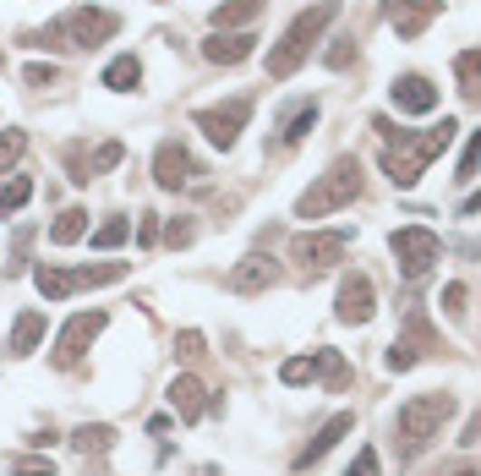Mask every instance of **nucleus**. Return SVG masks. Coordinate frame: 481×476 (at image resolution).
<instances>
[{
  "mask_svg": "<svg viewBox=\"0 0 481 476\" xmlns=\"http://www.w3.org/2000/svg\"><path fill=\"white\" fill-rule=\"evenodd\" d=\"M454 131H459L454 121L427 126L421 137H405V131H399V142H389V148H383V176H389L394 187H416V181H421V170H427L432 159L454 142Z\"/></svg>",
  "mask_w": 481,
  "mask_h": 476,
  "instance_id": "1",
  "label": "nucleus"
},
{
  "mask_svg": "<svg viewBox=\"0 0 481 476\" xmlns=\"http://www.w3.org/2000/svg\"><path fill=\"white\" fill-rule=\"evenodd\" d=\"M356 198H361V159H356V153H340L334 165H329V176L301 192L295 219H323V214H334V209H345V203H356Z\"/></svg>",
  "mask_w": 481,
  "mask_h": 476,
  "instance_id": "2",
  "label": "nucleus"
},
{
  "mask_svg": "<svg viewBox=\"0 0 481 476\" xmlns=\"http://www.w3.org/2000/svg\"><path fill=\"white\" fill-rule=\"evenodd\" d=\"M448 411H454V394H443V389H427V394H410L405 405H399V416H394V432H399V449L405 454H421L432 438H438V427L448 422Z\"/></svg>",
  "mask_w": 481,
  "mask_h": 476,
  "instance_id": "3",
  "label": "nucleus"
},
{
  "mask_svg": "<svg viewBox=\"0 0 481 476\" xmlns=\"http://www.w3.org/2000/svg\"><path fill=\"white\" fill-rule=\"evenodd\" d=\"M334 12H340V0H323L317 12H301V17L284 28V39L268 50V77H290V72H295L306 55H312V44L323 39V28L334 23Z\"/></svg>",
  "mask_w": 481,
  "mask_h": 476,
  "instance_id": "4",
  "label": "nucleus"
},
{
  "mask_svg": "<svg viewBox=\"0 0 481 476\" xmlns=\"http://www.w3.org/2000/svg\"><path fill=\"white\" fill-rule=\"evenodd\" d=\"M115 28H120V17H115V12L77 6V12H66L55 28H44V34H28V39H39V50H50V44H66V50H93V44H104Z\"/></svg>",
  "mask_w": 481,
  "mask_h": 476,
  "instance_id": "5",
  "label": "nucleus"
},
{
  "mask_svg": "<svg viewBox=\"0 0 481 476\" xmlns=\"http://www.w3.org/2000/svg\"><path fill=\"white\" fill-rule=\"evenodd\" d=\"M115 279H126V263H99V268H55V263H44V268H34V285L50 301L72 296L77 285H115Z\"/></svg>",
  "mask_w": 481,
  "mask_h": 476,
  "instance_id": "6",
  "label": "nucleus"
},
{
  "mask_svg": "<svg viewBox=\"0 0 481 476\" xmlns=\"http://www.w3.org/2000/svg\"><path fill=\"white\" fill-rule=\"evenodd\" d=\"M345 247H351V230H312V236H295L290 241V257L306 274H323V268H334L345 257Z\"/></svg>",
  "mask_w": 481,
  "mask_h": 476,
  "instance_id": "7",
  "label": "nucleus"
},
{
  "mask_svg": "<svg viewBox=\"0 0 481 476\" xmlns=\"http://www.w3.org/2000/svg\"><path fill=\"white\" fill-rule=\"evenodd\" d=\"M394 257H399L405 279H421V274L443 257V241H438L427 225H405V230H394Z\"/></svg>",
  "mask_w": 481,
  "mask_h": 476,
  "instance_id": "8",
  "label": "nucleus"
},
{
  "mask_svg": "<svg viewBox=\"0 0 481 476\" xmlns=\"http://www.w3.org/2000/svg\"><path fill=\"white\" fill-rule=\"evenodd\" d=\"M246 115H252V99H230V104H214V110H197L192 121L203 126V137H208L214 148H236V137H241V126H246Z\"/></svg>",
  "mask_w": 481,
  "mask_h": 476,
  "instance_id": "9",
  "label": "nucleus"
},
{
  "mask_svg": "<svg viewBox=\"0 0 481 476\" xmlns=\"http://www.w3.org/2000/svg\"><path fill=\"white\" fill-rule=\"evenodd\" d=\"M99 329H104V312H77L72 324L61 329V340H55V367H77L82 351L99 340Z\"/></svg>",
  "mask_w": 481,
  "mask_h": 476,
  "instance_id": "10",
  "label": "nucleus"
},
{
  "mask_svg": "<svg viewBox=\"0 0 481 476\" xmlns=\"http://www.w3.org/2000/svg\"><path fill=\"white\" fill-rule=\"evenodd\" d=\"M279 378L284 384H345V362H340V351H312V356H290L284 367H279Z\"/></svg>",
  "mask_w": 481,
  "mask_h": 476,
  "instance_id": "11",
  "label": "nucleus"
},
{
  "mask_svg": "<svg viewBox=\"0 0 481 476\" xmlns=\"http://www.w3.org/2000/svg\"><path fill=\"white\" fill-rule=\"evenodd\" d=\"M153 176H159V187L181 192V187H192V181L203 176V165H197L181 142H165V148H159V159H153Z\"/></svg>",
  "mask_w": 481,
  "mask_h": 476,
  "instance_id": "12",
  "label": "nucleus"
},
{
  "mask_svg": "<svg viewBox=\"0 0 481 476\" xmlns=\"http://www.w3.org/2000/svg\"><path fill=\"white\" fill-rule=\"evenodd\" d=\"M372 306H378V290H372V279L367 274H345L340 279V324H367L372 317Z\"/></svg>",
  "mask_w": 481,
  "mask_h": 476,
  "instance_id": "13",
  "label": "nucleus"
},
{
  "mask_svg": "<svg viewBox=\"0 0 481 476\" xmlns=\"http://www.w3.org/2000/svg\"><path fill=\"white\" fill-rule=\"evenodd\" d=\"M279 279V268H274V257H263V252H252V257H241L230 274H225V290H236V296H257V290H268Z\"/></svg>",
  "mask_w": 481,
  "mask_h": 476,
  "instance_id": "14",
  "label": "nucleus"
},
{
  "mask_svg": "<svg viewBox=\"0 0 481 476\" xmlns=\"http://www.w3.org/2000/svg\"><path fill=\"white\" fill-rule=\"evenodd\" d=\"M438 12H443V0H389V28L399 39H416Z\"/></svg>",
  "mask_w": 481,
  "mask_h": 476,
  "instance_id": "15",
  "label": "nucleus"
},
{
  "mask_svg": "<svg viewBox=\"0 0 481 476\" xmlns=\"http://www.w3.org/2000/svg\"><path fill=\"white\" fill-rule=\"evenodd\" d=\"M394 110L427 115V110H438V88H432L421 72H405V77H394Z\"/></svg>",
  "mask_w": 481,
  "mask_h": 476,
  "instance_id": "16",
  "label": "nucleus"
},
{
  "mask_svg": "<svg viewBox=\"0 0 481 476\" xmlns=\"http://www.w3.org/2000/svg\"><path fill=\"white\" fill-rule=\"evenodd\" d=\"M351 427H356V416H351V411H340L334 422H323V427H317V432H312V443H306V449L295 454V471H306V465H317V460H323V454H329V449H334V443H340V438L351 432Z\"/></svg>",
  "mask_w": 481,
  "mask_h": 476,
  "instance_id": "17",
  "label": "nucleus"
},
{
  "mask_svg": "<svg viewBox=\"0 0 481 476\" xmlns=\"http://www.w3.org/2000/svg\"><path fill=\"white\" fill-rule=\"evenodd\" d=\"M252 34H214V39H203V55L214 61V66H236V61H246L252 55Z\"/></svg>",
  "mask_w": 481,
  "mask_h": 476,
  "instance_id": "18",
  "label": "nucleus"
},
{
  "mask_svg": "<svg viewBox=\"0 0 481 476\" xmlns=\"http://www.w3.org/2000/svg\"><path fill=\"white\" fill-rule=\"evenodd\" d=\"M170 405H176L187 422H197V416L208 411V400H203V384H197V378H176V384H170Z\"/></svg>",
  "mask_w": 481,
  "mask_h": 476,
  "instance_id": "19",
  "label": "nucleus"
},
{
  "mask_svg": "<svg viewBox=\"0 0 481 476\" xmlns=\"http://www.w3.org/2000/svg\"><path fill=\"white\" fill-rule=\"evenodd\" d=\"M39 340H44V312H34V306H28L17 324H12V356H28Z\"/></svg>",
  "mask_w": 481,
  "mask_h": 476,
  "instance_id": "20",
  "label": "nucleus"
},
{
  "mask_svg": "<svg viewBox=\"0 0 481 476\" xmlns=\"http://www.w3.org/2000/svg\"><path fill=\"white\" fill-rule=\"evenodd\" d=\"M142 83V66H137V55H115L110 66H104V88H115V93H131Z\"/></svg>",
  "mask_w": 481,
  "mask_h": 476,
  "instance_id": "21",
  "label": "nucleus"
},
{
  "mask_svg": "<svg viewBox=\"0 0 481 476\" xmlns=\"http://www.w3.org/2000/svg\"><path fill=\"white\" fill-rule=\"evenodd\" d=\"M257 12H263V0H230V6L214 12V28H241V23H252Z\"/></svg>",
  "mask_w": 481,
  "mask_h": 476,
  "instance_id": "22",
  "label": "nucleus"
},
{
  "mask_svg": "<svg viewBox=\"0 0 481 476\" xmlns=\"http://www.w3.org/2000/svg\"><path fill=\"white\" fill-rule=\"evenodd\" d=\"M82 230H88V214H82V209H66V214L55 219V230H50V241H55V247H66V241H77Z\"/></svg>",
  "mask_w": 481,
  "mask_h": 476,
  "instance_id": "23",
  "label": "nucleus"
},
{
  "mask_svg": "<svg viewBox=\"0 0 481 476\" xmlns=\"http://www.w3.org/2000/svg\"><path fill=\"white\" fill-rule=\"evenodd\" d=\"M110 438H115V432H110L104 422H99V427L88 422V427H77V432H72V443H77L82 454H104V449H110Z\"/></svg>",
  "mask_w": 481,
  "mask_h": 476,
  "instance_id": "24",
  "label": "nucleus"
},
{
  "mask_svg": "<svg viewBox=\"0 0 481 476\" xmlns=\"http://www.w3.org/2000/svg\"><path fill=\"white\" fill-rule=\"evenodd\" d=\"M28 198H34V181H28V176H12L6 187H0V214H17Z\"/></svg>",
  "mask_w": 481,
  "mask_h": 476,
  "instance_id": "25",
  "label": "nucleus"
},
{
  "mask_svg": "<svg viewBox=\"0 0 481 476\" xmlns=\"http://www.w3.org/2000/svg\"><path fill=\"white\" fill-rule=\"evenodd\" d=\"M312 126H317V104H301V110H295V115L284 121V142H301V137H306Z\"/></svg>",
  "mask_w": 481,
  "mask_h": 476,
  "instance_id": "26",
  "label": "nucleus"
},
{
  "mask_svg": "<svg viewBox=\"0 0 481 476\" xmlns=\"http://www.w3.org/2000/svg\"><path fill=\"white\" fill-rule=\"evenodd\" d=\"M23 153H28V137L23 131H0V170H12Z\"/></svg>",
  "mask_w": 481,
  "mask_h": 476,
  "instance_id": "27",
  "label": "nucleus"
},
{
  "mask_svg": "<svg viewBox=\"0 0 481 476\" xmlns=\"http://www.w3.org/2000/svg\"><path fill=\"white\" fill-rule=\"evenodd\" d=\"M110 165H120V142H99V153L88 159V170H82V181H93L99 170H110Z\"/></svg>",
  "mask_w": 481,
  "mask_h": 476,
  "instance_id": "28",
  "label": "nucleus"
},
{
  "mask_svg": "<svg viewBox=\"0 0 481 476\" xmlns=\"http://www.w3.org/2000/svg\"><path fill=\"white\" fill-rule=\"evenodd\" d=\"M126 236H131V225H126V219H110V225H99V230H93V247H99V252H110V247H120Z\"/></svg>",
  "mask_w": 481,
  "mask_h": 476,
  "instance_id": "29",
  "label": "nucleus"
},
{
  "mask_svg": "<svg viewBox=\"0 0 481 476\" xmlns=\"http://www.w3.org/2000/svg\"><path fill=\"white\" fill-rule=\"evenodd\" d=\"M351 476H383V471H378V449H372V443H361V449H356Z\"/></svg>",
  "mask_w": 481,
  "mask_h": 476,
  "instance_id": "30",
  "label": "nucleus"
},
{
  "mask_svg": "<svg viewBox=\"0 0 481 476\" xmlns=\"http://www.w3.org/2000/svg\"><path fill=\"white\" fill-rule=\"evenodd\" d=\"M459 88H465V93H476V50H465V55H459Z\"/></svg>",
  "mask_w": 481,
  "mask_h": 476,
  "instance_id": "31",
  "label": "nucleus"
},
{
  "mask_svg": "<svg viewBox=\"0 0 481 476\" xmlns=\"http://www.w3.org/2000/svg\"><path fill=\"white\" fill-rule=\"evenodd\" d=\"M465 301H470V290H465V285H448V290H443V306H448L454 317H465Z\"/></svg>",
  "mask_w": 481,
  "mask_h": 476,
  "instance_id": "32",
  "label": "nucleus"
},
{
  "mask_svg": "<svg viewBox=\"0 0 481 476\" xmlns=\"http://www.w3.org/2000/svg\"><path fill=\"white\" fill-rule=\"evenodd\" d=\"M55 77H61V72H55V66H44V61H39V66H28V83H34V88H44V83H55Z\"/></svg>",
  "mask_w": 481,
  "mask_h": 476,
  "instance_id": "33",
  "label": "nucleus"
},
{
  "mask_svg": "<svg viewBox=\"0 0 481 476\" xmlns=\"http://www.w3.org/2000/svg\"><path fill=\"white\" fill-rule=\"evenodd\" d=\"M323 61H329V66H345V61H351V39H334V50H329Z\"/></svg>",
  "mask_w": 481,
  "mask_h": 476,
  "instance_id": "34",
  "label": "nucleus"
},
{
  "mask_svg": "<svg viewBox=\"0 0 481 476\" xmlns=\"http://www.w3.org/2000/svg\"><path fill=\"white\" fill-rule=\"evenodd\" d=\"M12 476H55V465H23V471H12Z\"/></svg>",
  "mask_w": 481,
  "mask_h": 476,
  "instance_id": "35",
  "label": "nucleus"
},
{
  "mask_svg": "<svg viewBox=\"0 0 481 476\" xmlns=\"http://www.w3.org/2000/svg\"><path fill=\"white\" fill-rule=\"evenodd\" d=\"M0 66H6V50H0Z\"/></svg>",
  "mask_w": 481,
  "mask_h": 476,
  "instance_id": "36",
  "label": "nucleus"
},
{
  "mask_svg": "<svg viewBox=\"0 0 481 476\" xmlns=\"http://www.w3.org/2000/svg\"><path fill=\"white\" fill-rule=\"evenodd\" d=\"M459 476H476V471H459Z\"/></svg>",
  "mask_w": 481,
  "mask_h": 476,
  "instance_id": "37",
  "label": "nucleus"
}]
</instances>
